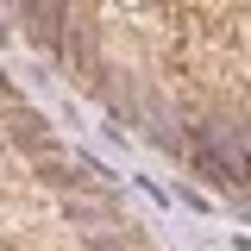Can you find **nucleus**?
Segmentation results:
<instances>
[{
  "label": "nucleus",
  "instance_id": "obj_1",
  "mask_svg": "<svg viewBox=\"0 0 251 251\" xmlns=\"http://www.w3.org/2000/svg\"><path fill=\"white\" fill-rule=\"evenodd\" d=\"M6 145L13 151H31V157H50L57 151V132L44 126V113H31V107H6Z\"/></svg>",
  "mask_w": 251,
  "mask_h": 251
},
{
  "label": "nucleus",
  "instance_id": "obj_2",
  "mask_svg": "<svg viewBox=\"0 0 251 251\" xmlns=\"http://www.w3.org/2000/svg\"><path fill=\"white\" fill-rule=\"evenodd\" d=\"M38 182H44V188H57V195H88L94 176L82 170V163H69V157L50 151V157H38Z\"/></svg>",
  "mask_w": 251,
  "mask_h": 251
},
{
  "label": "nucleus",
  "instance_id": "obj_3",
  "mask_svg": "<svg viewBox=\"0 0 251 251\" xmlns=\"http://www.w3.org/2000/svg\"><path fill=\"white\" fill-rule=\"evenodd\" d=\"M13 100H19V88H13V75L0 69V107H13Z\"/></svg>",
  "mask_w": 251,
  "mask_h": 251
}]
</instances>
